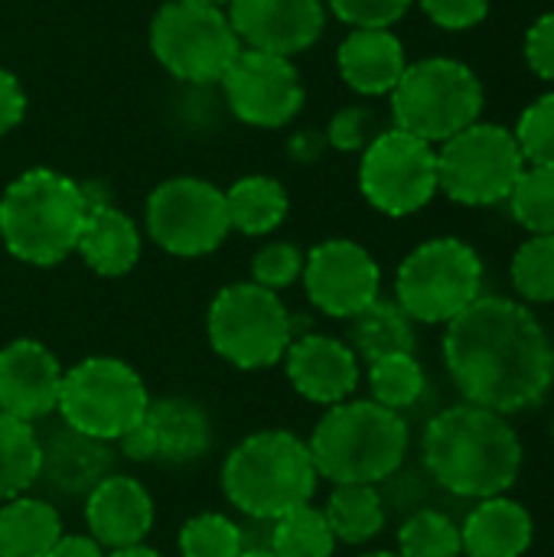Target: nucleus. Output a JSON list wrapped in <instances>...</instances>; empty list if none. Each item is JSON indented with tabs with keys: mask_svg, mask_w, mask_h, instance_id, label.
<instances>
[{
	"mask_svg": "<svg viewBox=\"0 0 554 557\" xmlns=\"http://www.w3.org/2000/svg\"><path fill=\"white\" fill-rule=\"evenodd\" d=\"M307 447L323 480L376 486L405 463L408 424L376 401H343L323 414Z\"/></svg>",
	"mask_w": 554,
	"mask_h": 557,
	"instance_id": "20e7f679",
	"label": "nucleus"
},
{
	"mask_svg": "<svg viewBox=\"0 0 554 557\" xmlns=\"http://www.w3.org/2000/svg\"><path fill=\"white\" fill-rule=\"evenodd\" d=\"M493 0H421L428 20L441 29H473L487 20Z\"/></svg>",
	"mask_w": 554,
	"mask_h": 557,
	"instance_id": "ea45409f",
	"label": "nucleus"
},
{
	"mask_svg": "<svg viewBox=\"0 0 554 557\" xmlns=\"http://www.w3.org/2000/svg\"><path fill=\"white\" fill-rule=\"evenodd\" d=\"M147 232L176 258L209 255L232 232L225 193L199 176H173L147 199Z\"/></svg>",
	"mask_w": 554,
	"mask_h": 557,
	"instance_id": "ddd939ff",
	"label": "nucleus"
},
{
	"mask_svg": "<svg viewBox=\"0 0 554 557\" xmlns=\"http://www.w3.org/2000/svg\"><path fill=\"white\" fill-rule=\"evenodd\" d=\"M209 343L238 369H268L294 343L291 313L274 290L255 281L229 284L209 307Z\"/></svg>",
	"mask_w": 554,
	"mask_h": 557,
	"instance_id": "9b49d317",
	"label": "nucleus"
},
{
	"mask_svg": "<svg viewBox=\"0 0 554 557\" xmlns=\"http://www.w3.org/2000/svg\"><path fill=\"white\" fill-rule=\"evenodd\" d=\"M147 421L157 437V460L193 463L212 447V424L189 398H160L147 405Z\"/></svg>",
	"mask_w": 554,
	"mask_h": 557,
	"instance_id": "b1692460",
	"label": "nucleus"
},
{
	"mask_svg": "<svg viewBox=\"0 0 554 557\" xmlns=\"http://www.w3.org/2000/svg\"><path fill=\"white\" fill-rule=\"evenodd\" d=\"M85 522L101 548H134L153 525L150 493L137 480L111 473L85 496Z\"/></svg>",
	"mask_w": 554,
	"mask_h": 557,
	"instance_id": "aec40b11",
	"label": "nucleus"
},
{
	"mask_svg": "<svg viewBox=\"0 0 554 557\" xmlns=\"http://www.w3.org/2000/svg\"><path fill=\"white\" fill-rule=\"evenodd\" d=\"M229 222L242 235H268L287 219V193L274 176H245L225 189Z\"/></svg>",
	"mask_w": 554,
	"mask_h": 557,
	"instance_id": "bb28decb",
	"label": "nucleus"
},
{
	"mask_svg": "<svg viewBox=\"0 0 554 557\" xmlns=\"http://www.w3.org/2000/svg\"><path fill=\"white\" fill-rule=\"evenodd\" d=\"M291 385L313 405H343L359 385L356 352L333 336H304L294 339L284 352Z\"/></svg>",
	"mask_w": 554,
	"mask_h": 557,
	"instance_id": "a211bd4d",
	"label": "nucleus"
},
{
	"mask_svg": "<svg viewBox=\"0 0 554 557\" xmlns=\"http://www.w3.org/2000/svg\"><path fill=\"white\" fill-rule=\"evenodd\" d=\"M483 101V82L467 62L434 55L405 69L392 91V114L398 131L444 144L480 121Z\"/></svg>",
	"mask_w": 554,
	"mask_h": 557,
	"instance_id": "423d86ee",
	"label": "nucleus"
},
{
	"mask_svg": "<svg viewBox=\"0 0 554 557\" xmlns=\"http://www.w3.org/2000/svg\"><path fill=\"white\" fill-rule=\"evenodd\" d=\"M229 23L245 49L297 55L323 36V0H229Z\"/></svg>",
	"mask_w": 554,
	"mask_h": 557,
	"instance_id": "dca6fc26",
	"label": "nucleus"
},
{
	"mask_svg": "<svg viewBox=\"0 0 554 557\" xmlns=\"http://www.w3.org/2000/svg\"><path fill=\"white\" fill-rule=\"evenodd\" d=\"M513 134L526 157V166H552L554 170V91L535 98L522 111Z\"/></svg>",
	"mask_w": 554,
	"mask_h": 557,
	"instance_id": "c9c22d12",
	"label": "nucleus"
},
{
	"mask_svg": "<svg viewBox=\"0 0 554 557\" xmlns=\"http://www.w3.org/2000/svg\"><path fill=\"white\" fill-rule=\"evenodd\" d=\"M111 476V454L104 441L62 424L39 437V480L49 493L65 499H85L101 480Z\"/></svg>",
	"mask_w": 554,
	"mask_h": 557,
	"instance_id": "6ab92c4d",
	"label": "nucleus"
},
{
	"mask_svg": "<svg viewBox=\"0 0 554 557\" xmlns=\"http://www.w3.org/2000/svg\"><path fill=\"white\" fill-rule=\"evenodd\" d=\"M108 557H160L153 548H144V545H134V548H121V552H111Z\"/></svg>",
	"mask_w": 554,
	"mask_h": 557,
	"instance_id": "a18cd8bd",
	"label": "nucleus"
},
{
	"mask_svg": "<svg viewBox=\"0 0 554 557\" xmlns=\"http://www.w3.org/2000/svg\"><path fill=\"white\" fill-rule=\"evenodd\" d=\"M359 189L369 206L395 219L424 209L441 189L434 144L398 127L376 134L359 160Z\"/></svg>",
	"mask_w": 554,
	"mask_h": 557,
	"instance_id": "f8f14e48",
	"label": "nucleus"
},
{
	"mask_svg": "<svg viewBox=\"0 0 554 557\" xmlns=\"http://www.w3.org/2000/svg\"><path fill=\"white\" fill-rule=\"evenodd\" d=\"M238 557H274L271 552H264V548H251V552H242Z\"/></svg>",
	"mask_w": 554,
	"mask_h": 557,
	"instance_id": "49530a36",
	"label": "nucleus"
},
{
	"mask_svg": "<svg viewBox=\"0 0 554 557\" xmlns=\"http://www.w3.org/2000/svg\"><path fill=\"white\" fill-rule=\"evenodd\" d=\"M46 557H104V548L85 535H62Z\"/></svg>",
	"mask_w": 554,
	"mask_h": 557,
	"instance_id": "c03bdc74",
	"label": "nucleus"
},
{
	"mask_svg": "<svg viewBox=\"0 0 554 557\" xmlns=\"http://www.w3.org/2000/svg\"><path fill=\"white\" fill-rule=\"evenodd\" d=\"M336 62L343 82L366 98L392 95L408 69L405 46L392 29H353L343 39Z\"/></svg>",
	"mask_w": 554,
	"mask_h": 557,
	"instance_id": "412c9836",
	"label": "nucleus"
},
{
	"mask_svg": "<svg viewBox=\"0 0 554 557\" xmlns=\"http://www.w3.org/2000/svg\"><path fill=\"white\" fill-rule=\"evenodd\" d=\"M232 114L251 127H284L304 108V85L287 55L242 49L222 75Z\"/></svg>",
	"mask_w": 554,
	"mask_h": 557,
	"instance_id": "4468645a",
	"label": "nucleus"
},
{
	"mask_svg": "<svg viewBox=\"0 0 554 557\" xmlns=\"http://www.w3.org/2000/svg\"><path fill=\"white\" fill-rule=\"evenodd\" d=\"M62 539V519L46 499L16 496L0 506V557H46Z\"/></svg>",
	"mask_w": 554,
	"mask_h": 557,
	"instance_id": "393cba45",
	"label": "nucleus"
},
{
	"mask_svg": "<svg viewBox=\"0 0 554 557\" xmlns=\"http://www.w3.org/2000/svg\"><path fill=\"white\" fill-rule=\"evenodd\" d=\"M483 294V261L460 238H431L398 268L395 304L415 323H451Z\"/></svg>",
	"mask_w": 554,
	"mask_h": 557,
	"instance_id": "0eeeda50",
	"label": "nucleus"
},
{
	"mask_svg": "<svg viewBox=\"0 0 554 557\" xmlns=\"http://www.w3.org/2000/svg\"><path fill=\"white\" fill-rule=\"evenodd\" d=\"M242 552H245L242 529L219 512H202L189 519L180 532L183 557H238Z\"/></svg>",
	"mask_w": 554,
	"mask_h": 557,
	"instance_id": "f704fd0d",
	"label": "nucleus"
},
{
	"mask_svg": "<svg viewBox=\"0 0 554 557\" xmlns=\"http://www.w3.org/2000/svg\"><path fill=\"white\" fill-rule=\"evenodd\" d=\"M532 516L506 496L480 499L460 529L464 557H522L532 545Z\"/></svg>",
	"mask_w": 554,
	"mask_h": 557,
	"instance_id": "4be33fe9",
	"label": "nucleus"
},
{
	"mask_svg": "<svg viewBox=\"0 0 554 557\" xmlns=\"http://www.w3.org/2000/svg\"><path fill=\"white\" fill-rule=\"evenodd\" d=\"M88 193L56 170H26L0 199V238L26 264L52 268L65 261L88 215Z\"/></svg>",
	"mask_w": 554,
	"mask_h": 557,
	"instance_id": "7ed1b4c3",
	"label": "nucleus"
},
{
	"mask_svg": "<svg viewBox=\"0 0 554 557\" xmlns=\"http://www.w3.org/2000/svg\"><path fill=\"white\" fill-rule=\"evenodd\" d=\"M369 388H372V401L389 411L411 408L424 392V369L415 359V352L382 356L369 362Z\"/></svg>",
	"mask_w": 554,
	"mask_h": 557,
	"instance_id": "7c9ffc66",
	"label": "nucleus"
},
{
	"mask_svg": "<svg viewBox=\"0 0 554 557\" xmlns=\"http://www.w3.org/2000/svg\"><path fill=\"white\" fill-rule=\"evenodd\" d=\"M150 49L157 62L180 82H222L242 42L222 7L170 0L150 23Z\"/></svg>",
	"mask_w": 554,
	"mask_h": 557,
	"instance_id": "6e6552de",
	"label": "nucleus"
},
{
	"mask_svg": "<svg viewBox=\"0 0 554 557\" xmlns=\"http://www.w3.org/2000/svg\"><path fill=\"white\" fill-rule=\"evenodd\" d=\"M398 555L402 557H464L460 529L434 509L415 512L398 532Z\"/></svg>",
	"mask_w": 554,
	"mask_h": 557,
	"instance_id": "473e14b6",
	"label": "nucleus"
},
{
	"mask_svg": "<svg viewBox=\"0 0 554 557\" xmlns=\"http://www.w3.org/2000/svg\"><path fill=\"white\" fill-rule=\"evenodd\" d=\"M186 3H209V7H222V3H229V0H186Z\"/></svg>",
	"mask_w": 554,
	"mask_h": 557,
	"instance_id": "de8ad7c7",
	"label": "nucleus"
},
{
	"mask_svg": "<svg viewBox=\"0 0 554 557\" xmlns=\"http://www.w3.org/2000/svg\"><path fill=\"white\" fill-rule=\"evenodd\" d=\"M421 454L431 480L464 499L503 496L522 470V441L506 414L470 401L441 411L428 424Z\"/></svg>",
	"mask_w": 554,
	"mask_h": 557,
	"instance_id": "f03ea898",
	"label": "nucleus"
},
{
	"mask_svg": "<svg viewBox=\"0 0 554 557\" xmlns=\"http://www.w3.org/2000/svg\"><path fill=\"white\" fill-rule=\"evenodd\" d=\"M39 480V434L0 411V506L23 496Z\"/></svg>",
	"mask_w": 554,
	"mask_h": 557,
	"instance_id": "c85d7f7f",
	"label": "nucleus"
},
{
	"mask_svg": "<svg viewBox=\"0 0 554 557\" xmlns=\"http://www.w3.org/2000/svg\"><path fill=\"white\" fill-rule=\"evenodd\" d=\"M362 557H402V555H392V552H372V555H362Z\"/></svg>",
	"mask_w": 554,
	"mask_h": 557,
	"instance_id": "09e8293b",
	"label": "nucleus"
},
{
	"mask_svg": "<svg viewBox=\"0 0 554 557\" xmlns=\"http://www.w3.org/2000/svg\"><path fill=\"white\" fill-rule=\"evenodd\" d=\"M415 0H330V10L353 29H389Z\"/></svg>",
	"mask_w": 554,
	"mask_h": 557,
	"instance_id": "4c0bfd02",
	"label": "nucleus"
},
{
	"mask_svg": "<svg viewBox=\"0 0 554 557\" xmlns=\"http://www.w3.org/2000/svg\"><path fill=\"white\" fill-rule=\"evenodd\" d=\"M26 114V95L7 69H0V134L13 131Z\"/></svg>",
	"mask_w": 554,
	"mask_h": 557,
	"instance_id": "79ce46f5",
	"label": "nucleus"
},
{
	"mask_svg": "<svg viewBox=\"0 0 554 557\" xmlns=\"http://www.w3.org/2000/svg\"><path fill=\"white\" fill-rule=\"evenodd\" d=\"M304 274V255L297 245L291 242H274V245H264L255 261H251V277L255 284L268 287V290H281V287H291L297 277Z\"/></svg>",
	"mask_w": 554,
	"mask_h": 557,
	"instance_id": "e433bc0d",
	"label": "nucleus"
},
{
	"mask_svg": "<svg viewBox=\"0 0 554 557\" xmlns=\"http://www.w3.org/2000/svg\"><path fill=\"white\" fill-rule=\"evenodd\" d=\"M150 395L140 375L121 359H85L62 375V421L95 441H118L147 414Z\"/></svg>",
	"mask_w": 554,
	"mask_h": 557,
	"instance_id": "1a4fd4ad",
	"label": "nucleus"
},
{
	"mask_svg": "<svg viewBox=\"0 0 554 557\" xmlns=\"http://www.w3.org/2000/svg\"><path fill=\"white\" fill-rule=\"evenodd\" d=\"M513 287L532 304H554V235H532L513 255Z\"/></svg>",
	"mask_w": 554,
	"mask_h": 557,
	"instance_id": "72a5a7b5",
	"label": "nucleus"
},
{
	"mask_svg": "<svg viewBox=\"0 0 554 557\" xmlns=\"http://www.w3.org/2000/svg\"><path fill=\"white\" fill-rule=\"evenodd\" d=\"M336 535L320 509L310 503L281 516L271 532V555L274 557H333Z\"/></svg>",
	"mask_w": 554,
	"mask_h": 557,
	"instance_id": "c756f323",
	"label": "nucleus"
},
{
	"mask_svg": "<svg viewBox=\"0 0 554 557\" xmlns=\"http://www.w3.org/2000/svg\"><path fill=\"white\" fill-rule=\"evenodd\" d=\"M513 219L532 235H554V170L526 166L509 193Z\"/></svg>",
	"mask_w": 554,
	"mask_h": 557,
	"instance_id": "2f4dec72",
	"label": "nucleus"
},
{
	"mask_svg": "<svg viewBox=\"0 0 554 557\" xmlns=\"http://www.w3.org/2000/svg\"><path fill=\"white\" fill-rule=\"evenodd\" d=\"M323 516H327L330 532L336 535V542H346V545H366L385 525L382 496L369 483L336 486L327 509H323Z\"/></svg>",
	"mask_w": 554,
	"mask_h": 557,
	"instance_id": "cd10ccee",
	"label": "nucleus"
},
{
	"mask_svg": "<svg viewBox=\"0 0 554 557\" xmlns=\"http://www.w3.org/2000/svg\"><path fill=\"white\" fill-rule=\"evenodd\" d=\"M444 362L457 392L487 411L535 408L554 382V352L535 313L509 297H477L447 323Z\"/></svg>",
	"mask_w": 554,
	"mask_h": 557,
	"instance_id": "f257e3e1",
	"label": "nucleus"
},
{
	"mask_svg": "<svg viewBox=\"0 0 554 557\" xmlns=\"http://www.w3.org/2000/svg\"><path fill=\"white\" fill-rule=\"evenodd\" d=\"M353 352L362 362H376L395 352H415V320L395 300H372L349 326Z\"/></svg>",
	"mask_w": 554,
	"mask_h": 557,
	"instance_id": "a878e982",
	"label": "nucleus"
},
{
	"mask_svg": "<svg viewBox=\"0 0 554 557\" xmlns=\"http://www.w3.org/2000/svg\"><path fill=\"white\" fill-rule=\"evenodd\" d=\"M372 127H376L372 111L356 104V108H343V111L333 114V121H330V127H327V137H330V144H333L336 150L356 153V150H366L369 140L376 137Z\"/></svg>",
	"mask_w": 554,
	"mask_h": 557,
	"instance_id": "58836bf2",
	"label": "nucleus"
},
{
	"mask_svg": "<svg viewBox=\"0 0 554 557\" xmlns=\"http://www.w3.org/2000/svg\"><path fill=\"white\" fill-rule=\"evenodd\" d=\"M118 441H121V454H124L127 460H137V463L157 460V437H153V428H150L147 414H144L131 431H124Z\"/></svg>",
	"mask_w": 554,
	"mask_h": 557,
	"instance_id": "37998d69",
	"label": "nucleus"
},
{
	"mask_svg": "<svg viewBox=\"0 0 554 557\" xmlns=\"http://www.w3.org/2000/svg\"><path fill=\"white\" fill-rule=\"evenodd\" d=\"M317 467L310 447L287 431H261L245 437L222 467L229 503L261 522L307 506L317 493Z\"/></svg>",
	"mask_w": 554,
	"mask_h": 557,
	"instance_id": "39448f33",
	"label": "nucleus"
},
{
	"mask_svg": "<svg viewBox=\"0 0 554 557\" xmlns=\"http://www.w3.org/2000/svg\"><path fill=\"white\" fill-rule=\"evenodd\" d=\"M526 62L539 78L554 82V10L539 16L529 26V33H526Z\"/></svg>",
	"mask_w": 554,
	"mask_h": 557,
	"instance_id": "a19ab883",
	"label": "nucleus"
},
{
	"mask_svg": "<svg viewBox=\"0 0 554 557\" xmlns=\"http://www.w3.org/2000/svg\"><path fill=\"white\" fill-rule=\"evenodd\" d=\"M522 170L526 157L516 134L490 121L464 127L438 150V186L460 206L506 202Z\"/></svg>",
	"mask_w": 554,
	"mask_h": 557,
	"instance_id": "9d476101",
	"label": "nucleus"
},
{
	"mask_svg": "<svg viewBox=\"0 0 554 557\" xmlns=\"http://www.w3.org/2000/svg\"><path fill=\"white\" fill-rule=\"evenodd\" d=\"M59 359L36 339H16L0 349V411L26 424L59 408Z\"/></svg>",
	"mask_w": 554,
	"mask_h": 557,
	"instance_id": "f3484780",
	"label": "nucleus"
},
{
	"mask_svg": "<svg viewBox=\"0 0 554 557\" xmlns=\"http://www.w3.org/2000/svg\"><path fill=\"white\" fill-rule=\"evenodd\" d=\"M75 251L101 277L127 274L140 258V232L131 215L111 202H91Z\"/></svg>",
	"mask_w": 554,
	"mask_h": 557,
	"instance_id": "5701e85b",
	"label": "nucleus"
},
{
	"mask_svg": "<svg viewBox=\"0 0 554 557\" xmlns=\"http://www.w3.org/2000/svg\"><path fill=\"white\" fill-rule=\"evenodd\" d=\"M300 277L313 307L336 320H353L362 313L372 300H379L382 287L376 258L349 238H330L317 245L304 258Z\"/></svg>",
	"mask_w": 554,
	"mask_h": 557,
	"instance_id": "2eb2a0df",
	"label": "nucleus"
}]
</instances>
